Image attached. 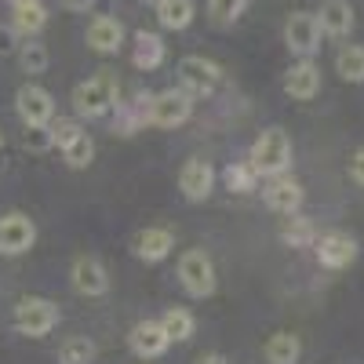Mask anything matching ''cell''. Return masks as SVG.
I'll return each mask as SVG.
<instances>
[{"label": "cell", "instance_id": "cell-1", "mask_svg": "<svg viewBox=\"0 0 364 364\" xmlns=\"http://www.w3.org/2000/svg\"><path fill=\"white\" fill-rule=\"evenodd\" d=\"M248 164H252L259 175H266V178L284 175L288 164H291V142H288V135H284L281 128H266V132L255 139V146H252Z\"/></svg>", "mask_w": 364, "mask_h": 364}, {"label": "cell", "instance_id": "cell-2", "mask_svg": "<svg viewBox=\"0 0 364 364\" xmlns=\"http://www.w3.org/2000/svg\"><path fill=\"white\" fill-rule=\"evenodd\" d=\"M193 117V95L186 87H168L161 95H146V120L157 128H178Z\"/></svg>", "mask_w": 364, "mask_h": 364}, {"label": "cell", "instance_id": "cell-3", "mask_svg": "<svg viewBox=\"0 0 364 364\" xmlns=\"http://www.w3.org/2000/svg\"><path fill=\"white\" fill-rule=\"evenodd\" d=\"M117 80L109 73H99V77H91L84 84L73 87V109L80 117H106L113 106H117Z\"/></svg>", "mask_w": 364, "mask_h": 364}, {"label": "cell", "instance_id": "cell-4", "mask_svg": "<svg viewBox=\"0 0 364 364\" xmlns=\"http://www.w3.org/2000/svg\"><path fill=\"white\" fill-rule=\"evenodd\" d=\"M55 324H58V306H55L51 299L29 295V299H22L18 306H15V328L22 331V336H29V339L48 336Z\"/></svg>", "mask_w": 364, "mask_h": 364}, {"label": "cell", "instance_id": "cell-5", "mask_svg": "<svg viewBox=\"0 0 364 364\" xmlns=\"http://www.w3.org/2000/svg\"><path fill=\"white\" fill-rule=\"evenodd\" d=\"M178 281L193 299H208L215 291V266L204 252H186L178 259Z\"/></svg>", "mask_w": 364, "mask_h": 364}, {"label": "cell", "instance_id": "cell-6", "mask_svg": "<svg viewBox=\"0 0 364 364\" xmlns=\"http://www.w3.org/2000/svg\"><path fill=\"white\" fill-rule=\"evenodd\" d=\"M15 109H18V117H22L26 128H48L51 120H55V99H51V91H44V87H37V84L18 87Z\"/></svg>", "mask_w": 364, "mask_h": 364}, {"label": "cell", "instance_id": "cell-7", "mask_svg": "<svg viewBox=\"0 0 364 364\" xmlns=\"http://www.w3.org/2000/svg\"><path fill=\"white\" fill-rule=\"evenodd\" d=\"M284 44H288L291 55L310 58V55L321 48V22H317V15L295 11V15L288 18V26H284Z\"/></svg>", "mask_w": 364, "mask_h": 364}, {"label": "cell", "instance_id": "cell-8", "mask_svg": "<svg viewBox=\"0 0 364 364\" xmlns=\"http://www.w3.org/2000/svg\"><path fill=\"white\" fill-rule=\"evenodd\" d=\"M178 80H182V87H186L193 99L197 95H211V91L219 87V66L208 63V58H200V55H186L178 63Z\"/></svg>", "mask_w": 364, "mask_h": 364}, {"label": "cell", "instance_id": "cell-9", "mask_svg": "<svg viewBox=\"0 0 364 364\" xmlns=\"http://www.w3.org/2000/svg\"><path fill=\"white\" fill-rule=\"evenodd\" d=\"M33 240H37L33 219L18 215V211L0 219V255H22V252L33 248Z\"/></svg>", "mask_w": 364, "mask_h": 364}, {"label": "cell", "instance_id": "cell-10", "mask_svg": "<svg viewBox=\"0 0 364 364\" xmlns=\"http://www.w3.org/2000/svg\"><path fill=\"white\" fill-rule=\"evenodd\" d=\"M314 252H317V262L328 266V269H346L353 259H357V240L346 237V233H324L314 240Z\"/></svg>", "mask_w": 364, "mask_h": 364}, {"label": "cell", "instance_id": "cell-11", "mask_svg": "<svg viewBox=\"0 0 364 364\" xmlns=\"http://www.w3.org/2000/svg\"><path fill=\"white\" fill-rule=\"evenodd\" d=\"M262 197H266L269 211H277V215H295V211L302 208V186L291 175H273L266 182Z\"/></svg>", "mask_w": 364, "mask_h": 364}, {"label": "cell", "instance_id": "cell-12", "mask_svg": "<svg viewBox=\"0 0 364 364\" xmlns=\"http://www.w3.org/2000/svg\"><path fill=\"white\" fill-rule=\"evenodd\" d=\"M211 186H215V168H211L208 161L193 157V161L182 164V171H178V190L186 193V200H208Z\"/></svg>", "mask_w": 364, "mask_h": 364}, {"label": "cell", "instance_id": "cell-13", "mask_svg": "<svg viewBox=\"0 0 364 364\" xmlns=\"http://www.w3.org/2000/svg\"><path fill=\"white\" fill-rule=\"evenodd\" d=\"M84 41H87L91 51L113 55V51H120V44H124V26H120L117 18H109V15H99V18H91V22H87Z\"/></svg>", "mask_w": 364, "mask_h": 364}, {"label": "cell", "instance_id": "cell-14", "mask_svg": "<svg viewBox=\"0 0 364 364\" xmlns=\"http://www.w3.org/2000/svg\"><path fill=\"white\" fill-rule=\"evenodd\" d=\"M284 91L295 102H310L321 91V70L310 63V58H299V63L284 73Z\"/></svg>", "mask_w": 364, "mask_h": 364}, {"label": "cell", "instance_id": "cell-15", "mask_svg": "<svg viewBox=\"0 0 364 364\" xmlns=\"http://www.w3.org/2000/svg\"><path fill=\"white\" fill-rule=\"evenodd\" d=\"M168 346H171V339L164 336L161 321H139V324L132 328V350H135L142 360H154V357H161Z\"/></svg>", "mask_w": 364, "mask_h": 364}, {"label": "cell", "instance_id": "cell-16", "mask_svg": "<svg viewBox=\"0 0 364 364\" xmlns=\"http://www.w3.org/2000/svg\"><path fill=\"white\" fill-rule=\"evenodd\" d=\"M73 288H77L80 295H87V299L106 295V291H109V277H106L102 262H95V259H77V262H73Z\"/></svg>", "mask_w": 364, "mask_h": 364}, {"label": "cell", "instance_id": "cell-17", "mask_svg": "<svg viewBox=\"0 0 364 364\" xmlns=\"http://www.w3.org/2000/svg\"><path fill=\"white\" fill-rule=\"evenodd\" d=\"M171 248H175V237H171V230H164V226H149V230H142V233L135 237V255L146 259V262L168 259Z\"/></svg>", "mask_w": 364, "mask_h": 364}, {"label": "cell", "instance_id": "cell-18", "mask_svg": "<svg viewBox=\"0 0 364 364\" xmlns=\"http://www.w3.org/2000/svg\"><path fill=\"white\" fill-rule=\"evenodd\" d=\"M317 22H321V33L346 37L350 29H353V8H350V0H324L321 11H317Z\"/></svg>", "mask_w": 364, "mask_h": 364}, {"label": "cell", "instance_id": "cell-19", "mask_svg": "<svg viewBox=\"0 0 364 364\" xmlns=\"http://www.w3.org/2000/svg\"><path fill=\"white\" fill-rule=\"evenodd\" d=\"M132 63L139 66V70H157L161 63H164V41L157 37V33H135V55H132Z\"/></svg>", "mask_w": 364, "mask_h": 364}, {"label": "cell", "instance_id": "cell-20", "mask_svg": "<svg viewBox=\"0 0 364 364\" xmlns=\"http://www.w3.org/2000/svg\"><path fill=\"white\" fill-rule=\"evenodd\" d=\"M154 8L164 29H186L193 22V0H157Z\"/></svg>", "mask_w": 364, "mask_h": 364}, {"label": "cell", "instance_id": "cell-21", "mask_svg": "<svg viewBox=\"0 0 364 364\" xmlns=\"http://www.w3.org/2000/svg\"><path fill=\"white\" fill-rule=\"evenodd\" d=\"M299 336H291V331H277V336L266 339V360L269 364H299Z\"/></svg>", "mask_w": 364, "mask_h": 364}, {"label": "cell", "instance_id": "cell-22", "mask_svg": "<svg viewBox=\"0 0 364 364\" xmlns=\"http://www.w3.org/2000/svg\"><path fill=\"white\" fill-rule=\"evenodd\" d=\"M161 328H164V336L171 339V343H186L190 336H193V328H197V321H193V314L190 310H182V306H171L164 317H161Z\"/></svg>", "mask_w": 364, "mask_h": 364}, {"label": "cell", "instance_id": "cell-23", "mask_svg": "<svg viewBox=\"0 0 364 364\" xmlns=\"http://www.w3.org/2000/svg\"><path fill=\"white\" fill-rule=\"evenodd\" d=\"M11 26L18 29V33H41V29L48 26V8L41 4V0H33V4H18L15 15H11Z\"/></svg>", "mask_w": 364, "mask_h": 364}, {"label": "cell", "instance_id": "cell-24", "mask_svg": "<svg viewBox=\"0 0 364 364\" xmlns=\"http://www.w3.org/2000/svg\"><path fill=\"white\" fill-rule=\"evenodd\" d=\"M336 70H339L343 80H350V84H364V48H357V44L343 48V51L336 55Z\"/></svg>", "mask_w": 364, "mask_h": 364}, {"label": "cell", "instance_id": "cell-25", "mask_svg": "<svg viewBox=\"0 0 364 364\" xmlns=\"http://www.w3.org/2000/svg\"><path fill=\"white\" fill-rule=\"evenodd\" d=\"M95 360V343L91 339H66L58 346V364H91Z\"/></svg>", "mask_w": 364, "mask_h": 364}, {"label": "cell", "instance_id": "cell-26", "mask_svg": "<svg viewBox=\"0 0 364 364\" xmlns=\"http://www.w3.org/2000/svg\"><path fill=\"white\" fill-rule=\"evenodd\" d=\"M63 157H66V164H70V168H87V164H91V157H95V142H91V135H87V132H80L70 146H63Z\"/></svg>", "mask_w": 364, "mask_h": 364}, {"label": "cell", "instance_id": "cell-27", "mask_svg": "<svg viewBox=\"0 0 364 364\" xmlns=\"http://www.w3.org/2000/svg\"><path fill=\"white\" fill-rule=\"evenodd\" d=\"M223 178H226V186H230L233 193H248V190H255L259 171H255L252 164H230V168L223 171Z\"/></svg>", "mask_w": 364, "mask_h": 364}, {"label": "cell", "instance_id": "cell-28", "mask_svg": "<svg viewBox=\"0 0 364 364\" xmlns=\"http://www.w3.org/2000/svg\"><path fill=\"white\" fill-rule=\"evenodd\" d=\"M281 237H284V245H291V248H302V245H314V240H317L310 219H299V211L288 215V226L281 230Z\"/></svg>", "mask_w": 364, "mask_h": 364}, {"label": "cell", "instance_id": "cell-29", "mask_svg": "<svg viewBox=\"0 0 364 364\" xmlns=\"http://www.w3.org/2000/svg\"><path fill=\"white\" fill-rule=\"evenodd\" d=\"M211 15H215V22H237L240 15H245L248 0H208Z\"/></svg>", "mask_w": 364, "mask_h": 364}, {"label": "cell", "instance_id": "cell-30", "mask_svg": "<svg viewBox=\"0 0 364 364\" xmlns=\"http://www.w3.org/2000/svg\"><path fill=\"white\" fill-rule=\"evenodd\" d=\"M18 58H22V70L26 73H44L48 70V48L44 44H26Z\"/></svg>", "mask_w": 364, "mask_h": 364}, {"label": "cell", "instance_id": "cell-31", "mask_svg": "<svg viewBox=\"0 0 364 364\" xmlns=\"http://www.w3.org/2000/svg\"><path fill=\"white\" fill-rule=\"evenodd\" d=\"M51 128V146H58V149H63V146H70L84 128L77 124V120H70V117H63V120H55V124H48Z\"/></svg>", "mask_w": 364, "mask_h": 364}, {"label": "cell", "instance_id": "cell-32", "mask_svg": "<svg viewBox=\"0 0 364 364\" xmlns=\"http://www.w3.org/2000/svg\"><path fill=\"white\" fill-rule=\"evenodd\" d=\"M26 146H33V149H44V146H51V128H29V135H26Z\"/></svg>", "mask_w": 364, "mask_h": 364}, {"label": "cell", "instance_id": "cell-33", "mask_svg": "<svg viewBox=\"0 0 364 364\" xmlns=\"http://www.w3.org/2000/svg\"><path fill=\"white\" fill-rule=\"evenodd\" d=\"M350 178L357 182V186H364V149H357L353 161H350Z\"/></svg>", "mask_w": 364, "mask_h": 364}, {"label": "cell", "instance_id": "cell-34", "mask_svg": "<svg viewBox=\"0 0 364 364\" xmlns=\"http://www.w3.org/2000/svg\"><path fill=\"white\" fill-rule=\"evenodd\" d=\"M58 4H63L66 11H87L91 4H95V0H58Z\"/></svg>", "mask_w": 364, "mask_h": 364}, {"label": "cell", "instance_id": "cell-35", "mask_svg": "<svg viewBox=\"0 0 364 364\" xmlns=\"http://www.w3.org/2000/svg\"><path fill=\"white\" fill-rule=\"evenodd\" d=\"M197 364H230L223 353H204V357H197Z\"/></svg>", "mask_w": 364, "mask_h": 364}, {"label": "cell", "instance_id": "cell-36", "mask_svg": "<svg viewBox=\"0 0 364 364\" xmlns=\"http://www.w3.org/2000/svg\"><path fill=\"white\" fill-rule=\"evenodd\" d=\"M11 51V29H0V55Z\"/></svg>", "mask_w": 364, "mask_h": 364}, {"label": "cell", "instance_id": "cell-37", "mask_svg": "<svg viewBox=\"0 0 364 364\" xmlns=\"http://www.w3.org/2000/svg\"><path fill=\"white\" fill-rule=\"evenodd\" d=\"M18 4H33V0H11V8H18Z\"/></svg>", "mask_w": 364, "mask_h": 364}, {"label": "cell", "instance_id": "cell-38", "mask_svg": "<svg viewBox=\"0 0 364 364\" xmlns=\"http://www.w3.org/2000/svg\"><path fill=\"white\" fill-rule=\"evenodd\" d=\"M0 146H4V132H0Z\"/></svg>", "mask_w": 364, "mask_h": 364}, {"label": "cell", "instance_id": "cell-39", "mask_svg": "<svg viewBox=\"0 0 364 364\" xmlns=\"http://www.w3.org/2000/svg\"><path fill=\"white\" fill-rule=\"evenodd\" d=\"M149 4H157V0H149Z\"/></svg>", "mask_w": 364, "mask_h": 364}]
</instances>
